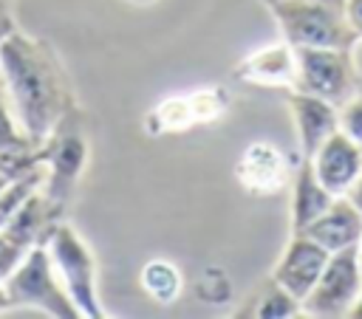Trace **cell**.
Masks as SVG:
<instances>
[{"label": "cell", "mask_w": 362, "mask_h": 319, "mask_svg": "<svg viewBox=\"0 0 362 319\" xmlns=\"http://www.w3.org/2000/svg\"><path fill=\"white\" fill-rule=\"evenodd\" d=\"M0 85L17 124L37 147L74 110L59 56L45 40L17 28L0 40Z\"/></svg>", "instance_id": "6da1fadb"}, {"label": "cell", "mask_w": 362, "mask_h": 319, "mask_svg": "<svg viewBox=\"0 0 362 319\" xmlns=\"http://www.w3.org/2000/svg\"><path fill=\"white\" fill-rule=\"evenodd\" d=\"M269 8L291 48L351 51L356 40L345 20V0H269Z\"/></svg>", "instance_id": "7a4b0ae2"}, {"label": "cell", "mask_w": 362, "mask_h": 319, "mask_svg": "<svg viewBox=\"0 0 362 319\" xmlns=\"http://www.w3.org/2000/svg\"><path fill=\"white\" fill-rule=\"evenodd\" d=\"M3 288L8 294L11 308H34L54 319H79V311L68 296L65 285L59 282L45 243H37L25 251V257L8 274Z\"/></svg>", "instance_id": "3957f363"}, {"label": "cell", "mask_w": 362, "mask_h": 319, "mask_svg": "<svg viewBox=\"0 0 362 319\" xmlns=\"http://www.w3.org/2000/svg\"><path fill=\"white\" fill-rule=\"evenodd\" d=\"M45 248L54 260V268L59 274V282L65 285L68 296L74 299L79 316L85 319H102V302L96 291V260L85 240L62 220H57L45 237Z\"/></svg>", "instance_id": "277c9868"}, {"label": "cell", "mask_w": 362, "mask_h": 319, "mask_svg": "<svg viewBox=\"0 0 362 319\" xmlns=\"http://www.w3.org/2000/svg\"><path fill=\"white\" fill-rule=\"evenodd\" d=\"M40 158L45 167L42 192L51 203H57L62 209L68 203V198L74 195V189L82 178V169L88 164V138L79 130L74 110L40 144Z\"/></svg>", "instance_id": "5b68a950"}, {"label": "cell", "mask_w": 362, "mask_h": 319, "mask_svg": "<svg viewBox=\"0 0 362 319\" xmlns=\"http://www.w3.org/2000/svg\"><path fill=\"white\" fill-rule=\"evenodd\" d=\"M359 294H362L359 246L331 251L317 285L303 299V313H308V316H348Z\"/></svg>", "instance_id": "8992f818"}, {"label": "cell", "mask_w": 362, "mask_h": 319, "mask_svg": "<svg viewBox=\"0 0 362 319\" xmlns=\"http://www.w3.org/2000/svg\"><path fill=\"white\" fill-rule=\"evenodd\" d=\"M297 59V82L294 90L320 96L337 107H342L354 93V73L348 62V51L339 48H294Z\"/></svg>", "instance_id": "52a82bcc"}, {"label": "cell", "mask_w": 362, "mask_h": 319, "mask_svg": "<svg viewBox=\"0 0 362 319\" xmlns=\"http://www.w3.org/2000/svg\"><path fill=\"white\" fill-rule=\"evenodd\" d=\"M328 257H331V251L322 248L317 240H311L300 231H291V240H288L286 251L280 254V260L272 271V279L277 285H283L291 296H297L300 305H303L308 291L317 285Z\"/></svg>", "instance_id": "ba28073f"}, {"label": "cell", "mask_w": 362, "mask_h": 319, "mask_svg": "<svg viewBox=\"0 0 362 319\" xmlns=\"http://www.w3.org/2000/svg\"><path fill=\"white\" fill-rule=\"evenodd\" d=\"M311 167L317 172V181L334 198H339V195H348V189L354 186V181L362 172V150L342 130H337L314 152Z\"/></svg>", "instance_id": "9c48e42d"}, {"label": "cell", "mask_w": 362, "mask_h": 319, "mask_svg": "<svg viewBox=\"0 0 362 319\" xmlns=\"http://www.w3.org/2000/svg\"><path fill=\"white\" fill-rule=\"evenodd\" d=\"M235 178L249 195L269 198L286 186L288 167H286V158L280 155V150L274 144L255 141L240 152V158L235 164Z\"/></svg>", "instance_id": "30bf717a"}, {"label": "cell", "mask_w": 362, "mask_h": 319, "mask_svg": "<svg viewBox=\"0 0 362 319\" xmlns=\"http://www.w3.org/2000/svg\"><path fill=\"white\" fill-rule=\"evenodd\" d=\"M288 107L300 136V155L311 161L314 152L322 147V141L339 130V107L303 90L288 93Z\"/></svg>", "instance_id": "8fae6325"}, {"label": "cell", "mask_w": 362, "mask_h": 319, "mask_svg": "<svg viewBox=\"0 0 362 319\" xmlns=\"http://www.w3.org/2000/svg\"><path fill=\"white\" fill-rule=\"evenodd\" d=\"M300 234L317 240L322 248L328 251H339V248H351L359 246L362 240V212L354 206V200L348 195L334 198V203L311 223L305 226Z\"/></svg>", "instance_id": "7c38bea8"}, {"label": "cell", "mask_w": 362, "mask_h": 319, "mask_svg": "<svg viewBox=\"0 0 362 319\" xmlns=\"http://www.w3.org/2000/svg\"><path fill=\"white\" fill-rule=\"evenodd\" d=\"M235 76L252 85H266V88H294L297 82V59L294 48L288 42L283 45H266L255 54H249L238 68Z\"/></svg>", "instance_id": "4fadbf2b"}, {"label": "cell", "mask_w": 362, "mask_h": 319, "mask_svg": "<svg viewBox=\"0 0 362 319\" xmlns=\"http://www.w3.org/2000/svg\"><path fill=\"white\" fill-rule=\"evenodd\" d=\"M59 212H62V209H59L57 203H51V200L45 198L42 186H40L37 192H31V195L25 198V203L14 212V217L6 223L3 231H6L17 246H23V248L28 251L31 246L45 243L51 226L59 220Z\"/></svg>", "instance_id": "5bb4252c"}, {"label": "cell", "mask_w": 362, "mask_h": 319, "mask_svg": "<svg viewBox=\"0 0 362 319\" xmlns=\"http://www.w3.org/2000/svg\"><path fill=\"white\" fill-rule=\"evenodd\" d=\"M331 203H334V195L317 181L311 161L300 158V167L294 175V198H291V231H303L305 226H311Z\"/></svg>", "instance_id": "9a60e30c"}, {"label": "cell", "mask_w": 362, "mask_h": 319, "mask_svg": "<svg viewBox=\"0 0 362 319\" xmlns=\"http://www.w3.org/2000/svg\"><path fill=\"white\" fill-rule=\"evenodd\" d=\"M147 133L150 136H161V133H178V130H189L195 127V113H192V102L189 96H173L161 104H156L147 116Z\"/></svg>", "instance_id": "2e32d148"}, {"label": "cell", "mask_w": 362, "mask_h": 319, "mask_svg": "<svg viewBox=\"0 0 362 319\" xmlns=\"http://www.w3.org/2000/svg\"><path fill=\"white\" fill-rule=\"evenodd\" d=\"M139 279H141V288H144L156 302H161V305L175 302V296H178L181 288H184V279H181L178 268H175L170 260H150V263H144Z\"/></svg>", "instance_id": "e0dca14e"}, {"label": "cell", "mask_w": 362, "mask_h": 319, "mask_svg": "<svg viewBox=\"0 0 362 319\" xmlns=\"http://www.w3.org/2000/svg\"><path fill=\"white\" fill-rule=\"evenodd\" d=\"M249 316H257V319H288V316H297L303 311L300 299L291 296L283 285H277L274 279L255 296L252 305H246Z\"/></svg>", "instance_id": "ac0fdd59"}, {"label": "cell", "mask_w": 362, "mask_h": 319, "mask_svg": "<svg viewBox=\"0 0 362 319\" xmlns=\"http://www.w3.org/2000/svg\"><path fill=\"white\" fill-rule=\"evenodd\" d=\"M42 167V158H40V147L34 144H25V147H0V172L6 178H23V175H31L34 169Z\"/></svg>", "instance_id": "d6986e66"}, {"label": "cell", "mask_w": 362, "mask_h": 319, "mask_svg": "<svg viewBox=\"0 0 362 319\" xmlns=\"http://www.w3.org/2000/svg\"><path fill=\"white\" fill-rule=\"evenodd\" d=\"M192 102V113H195V124H212L218 121L223 113H226V102L229 96L218 88H209V90H198L189 96Z\"/></svg>", "instance_id": "ffe728a7"}, {"label": "cell", "mask_w": 362, "mask_h": 319, "mask_svg": "<svg viewBox=\"0 0 362 319\" xmlns=\"http://www.w3.org/2000/svg\"><path fill=\"white\" fill-rule=\"evenodd\" d=\"M25 144H34V141L23 133V127L17 124V119L8 107V99L0 93V147H25Z\"/></svg>", "instance_id": "44dd1931"}, {"label": "cell", "mask_w": 362, "mask_h": 319, "mask_svg": "<svg viewBox=\"0 0 362 319\" xmlns=\"http://www.w3.org/2000/svg\"><path fill=\"white\" fill-rule=\"evenodd\" d=\"M339 130L362 150V96H351L339 107Z\"/></svg>", "instance_id": "7402d4cb"}, {"label": "cell", "mask_w": 362, "mask_h": 319, "mask_svg": "<svg viewBox=\"0 0 362 319\" xmlns=\"http://www.w3.org/2000/svg\"><path fill=\"white\" fill-rule=\"evenodd\" d=\"M23 257H25V248L17 246L6 231H0V285L8 279V274L20 265Z\"/></svg>", "instance_id": "603a6c76"}, {"label": "cell", "mask_w": 362, "mask_h": 319, "mask_svg": "<svg viewBox=\"0 0 362 319\" xmlns=\"http://www.w3.org/2000/svg\"><path fill=\"white\" fill-rule=\"evenodd\" d=\"M345 20L356 40H362V0H345Z\"/></svg>", "instance_id": "cb8c5ba5"}, {"label": "cell", "mask_w": 362, "mask_h": 319, "mask_svg": "<svg viewBox=\"0 0 362 319\" xmlns=\"http://www.w3.org/2000/svg\"><path fill=\"white\" fill-rule=\"evenodd\" d=\"M348 198H351V200H354V206L362 212V172H359V178L354 181V186L348 189Z\"/></svg>", "instance_id": "d4e9b609"}, {"label": "cell", "mask_w": 362, "mask_h": 319, "mask_svg": "<svg viewBox=\"0 0 362 319\" xmlns=\"http://www.w3.org/2000/svg\"><path fill=\"white\" fill-rule=\"evenodd\" d=\"M11 28H14V23H11V17H8L6 11H0V40H3V37H6V34H8Z\"/></svg>", "instance_id": "484cf974"}, {"label": "cell", "mask_w": 362, "mask_h": 319, "mask_svg": "<svg viewBox=\"0 0 362 319\" xmlns=\"http://www.w3.org/2000/svg\"><path fill=\"white\" fill-rule=\"evenodd\" d=\"M348 316H354V319H362V294L356 296V302H354V308H351V313Z\"/></svg>", "instance_id": "4316f807"}, {"label": "cell", "mask_w": 362, "mask_h": 319, "mask_svg": "<svg viewBox=\"0 0 362 319\" xmlns=\"http://www.w3.org/2000/svg\"><path fill=\"white\" fill-rule=\"evenodd\" d=\"M8 308H11V302H8V294H6V288L0 285V313H3V311H8Z\"/></svg>", "instance_id": "83f0119b"}, {"label": "cell", "mask_w": 362, "mask_h": 319, "mask_svg": "<svg viewBox=\"0 0 362 319\" xmlns=\"http://www.w3.org/2000/svg\"><path fill=\"white\" fill-rule=\"evenodd\" d=\"M8 181H11V178H6V175H3V172H0V189H3V186H6V183H8Z\"/></svg>", "instance_id": "f1b7e54d"}, {"label": "cell", "mask_w": 362, "mask_h": 319, "mask_svg": "<svg viewBox=\"0 0 362 319\" xmlns=\"http://www.w3.org/2000/svg\"><path fill=\"white\" fill-rule=\"evenodd\" d=\"M359 268H362V248H359Z\"/></svg>", "instance_id": "f546056e"}, {"label": "cell", "mask_w": 362, "mask_h": 319, "mask_svg": "<svg viewBox=\"0 0 362 319\" xmlns=\"http://www.w3.org/2000/svg\"><path fill=\"white\" fill-rule=\"evenodd\" d=\"M359 248H362V240H359Z\"/></svg>", "instance_id": "4dcf8cb0"}]
</instances>
